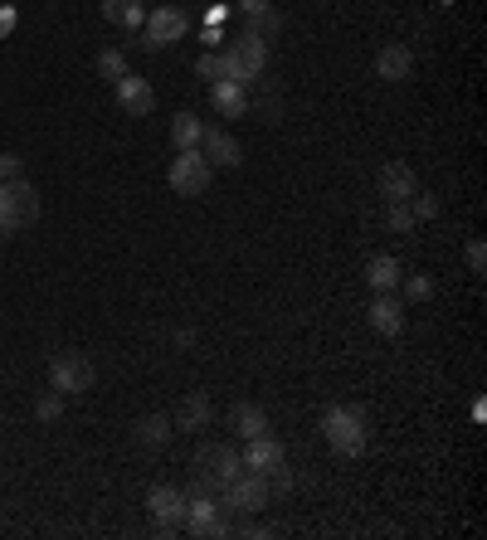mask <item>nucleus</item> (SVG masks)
<instances>
[{
	"mask_svg": "<svg viewBox=\"0 0 487 540\" xmlns=\"http://www.w3.org/2000/svg\"><path fill=\"white\" fill-rule=\"evenodd\" d=\"M200 44H205V49H220V44H225L220 25H205V30H200Z\"/></svg>",
	"mask_w": 487,
	"mask_h": 540,
	"instance_id": "nucleus-33",
	"label": "nucleus"
},
{
	"mask_svg": "<svg viewBox=\"0 0 487 540\" xmlns=\"http://www.w3.org/2000/svg\"><path fill=\"white\" fill-rule=\"evenodd\" d=\"M25 176V161L15 151H0V180H20Z\"/></svg>",
	"mask_w": 487,
	"mask_h": 540,
	"instance_id": "nucleus-31",
	"label": "nucleus"
},
{
	"mask_svg": "<svg viewBox=\"0 0 487 540\" xmlns=\"http://www.w3.org/2000/svg\"><path fill=\"white\" fill-rule=\"evenodd\" d=\"M103 20H113L122 30H142L147 25V5L142 0H103Z\"/></svg>",
	"mask_w": 487,
	"mask_h": 540,
	"instance_id": "nucleus-18",
	"label": "nucleus"
},
{
	"mask_svg": "<svg viewBox=\"0 0 487 540\" xmlns=\"http://www.w3.org/2000/svg\"><path fill=\"white\" fill-rule=\"evenodd\" d=\"M229 429L239 433V438H259V433H268V414H263L259 404H234V414H229Z\"/></svg>",
	"mask_w": 487,
	"mask_h": 540,
	"instance_id": "nucleus-19",
	"label": "nucleus"
},
{
	"mask_svg": "<svg viewBox=\"0 0 487 540\" xmlns=\"http://www.w3.org/2000/svg\"><path fill=\"white\" fill-rule=\"evenodd\" d=\"M239 472H244L239 448H229V443H205V448L195 453V482H190V492H220V487L234 482Z\"/></svg>",
	"mask_w": 487,
	"mask_h": 540,
	"instance_id": "nucleus-2",
	"label": "nucleus"
},
{
	"mask_svg": "<svg viewBox=\"0 0 487 540\" xmlns=\"http://www.w3.org/2000/svg\"><path fill=\"white\" fill-rule=\"evenodd\" d=\"M400 283H405V302H429L434 297V278H424V273H410Z\"/></svg>",
	"mask_w": 487,
	"mask_h": 540,
	"instance_id": "nucleus-25",
	"label": "nucleus"
},
{
	"mask_svg": "<svg viewBox=\"0 0 487 540\" xmlns=\"http://www.w3.org/2000/svg\"><path fill=\"white\" fill-rule=\"evenodd\" d=\"M400 263L390 258V253H380V258H371V268H366V283H371V292H395L400 288Z\"/></svg>",
	"mask_w": 487,
	"mask_h": 540,
	"instance_id": "nucleus-20",
	"label": "nucleus"
},
{
	"mask_svg": "<svg viewBox=\"0 0 487 540\" xmlns=\"http://www.w3.org/2000/svg\"><path fill=\"white\" fill-rule=\"evenodd\" d=\"M220 64H225V78H229V83H239V88H254V83L263 78V73L249 69V64H244L234 49H225V54H220Z\"/></svg>",
	"mask_w": 487,
	"mask_h": 540,
	"instance_id": "nucleus-24",
	"label": "nucleus"
},
{
	"mask_svg": "<svg viewBox=\"0 0 487 540\" xmlns=\"http://www.w3.org/2000/svg\"><path fill=\"white\" fill-rule=\"evenodd\" d=\"M171 433H176V424H171L166 414H147V419L137 424V443H142V448H166Z\"/></svg>",
	"mask_w": 487,
	"mask_h": 540,
	"instance_id": "nucleus-22",
	"label": "nucleus"
},
{
	"mask_svg": "<svg viewBox=\"0 0 487 540\" xmlns=\"http://www.w3.org/2000/svg\"><path fill=\"white\" fill-rule=\"evenodd\" d=\"M39 219V195L35 185L20 176V180H0V239L15 234V229H30Z\"/></svg>",
	"mask_w": 487,
	"mask_h": 540,
	"instance_id": "nucleus-3",
	"label": "nucleus"
},
{
	"mask_svg": "<svg viewBox=\"0 0 487 540\" xmlns=\"http://www.w3.org/2000/svg\"><path fill=\"white\" fill-rule=\"evenodd\" d=\"M117 108L127 112V117H147V112L156 108V93H151L147 78L122 73V78H117Z\"/></svg>",
	"mask_w": 487,
	"mask_h": 540,
	"instance_id": "nucleus-10",
	"label": "nucleus"
},
{
	"mask_svg": "<svg viewBox=\"0 0 487 540\" xmlns=\"http://www.w3.org/2000/svg\"><path fill=\"white\" fill-rule=\"evenodd\" d=\"M166 180H171L176 195H205L210 180H215V166L200 156V146H195V151H176V161H171Z\"/></svg>",
	"mask_w": 487,
	"mask_h": 540,
	"instance_id": "nucleus-6",
	"label": "nucleus"
},
{
	"mask_svg": "<svg viewBox=\"0 0 487 540\" xmlns=\"http://www.w3.org/2000/svg\"><path fill=\"white\" fill-rule=\"evenodd\" d=\"M210 414H215V404H210V395L205 390H190L186 399H181V409H176V429H205L210 424Z\"/></svg>",
	"mask_w": 487,
	"mask_h": 540,
	"instance_id": "nucleus-17",
	"label": "nucleus"
},
{
	"mask_svg": "<svg viewBox=\"0 0 487 540\" xmlns=\"http://www.w3.org/2000/svg\"><path fill=\"white\" fill-rule=\"evenodd\" d=\"M200 137H205V122L195 112H176L171 117V142H176V151H195Z\"/></svg>",
	"mask_w": 487,
	"mask_h": 540,
	"instance_id": "nucleus-21",
	"label": "nucleus"
},
{
	"mask_svg": "<svg viewBox=\"0 0 487 540\" xmlns=\"http://www.w3.org/2000/svg\"><path fill=\"white\" fill-rule=\"evenodd\" d=\"M229 49H234V54H239V59H244L249 69H259V73H263V64H268V39L254 35V30H244V35L234 39Z\"/></svg>",
	"mask_w": 487,
	"mask_h": 540,
	"instance_id": "nucleus-23",
	"label": "nucleus"
},
{
	"mask_svg": "<svg viewBox=\"0 0 487 540\" xmlns=\"http://www.w3.org/2000/svg\"><path fill=\"white\" fill-rule=\"evenodd\" d=\"M371 326L380 331V336H405V302L400 297H390V292H375L371 302Z\"/></svg>",
	"mask_w": 487,
	"mask_h": 540,
	"instance_id": "nucleus-12",
	"label": "nucleus"
},
{
	"mask_svg": "<svg viewBox=\"0 0 487 540\" xmlns=\"http://www.w3.org/2000/svg\"><path fill=\"white\" fill-rule=\"evenodd\" d=\"M186 526L190 536H234V526L225 521V502H215V492H186Z\"/></svg>",
	"mask_w": 487,
	"mask_h": 540,
	"instance_id": "nucleus-5",
	"label": "nucleus"
},
{
	"mask_svg": "<svg viewBox=\"0 0 487 540\" xmlns=\"http://www.w3.org/2000/svg\"><path fill=\"white\" fill-rule=\"evenodd\" d=\"M414 73V49L410 44H385L380 54H375V78H385V83H405Z\"/></svg>",
	"mask_w": 487,
	"mask_h": 540,
	"instance_id": "nucleus-14",
	"label": "nucleus"
},
{
	"mask_svg": "<svg viewBox=\"0 0 487 540\" xmlns=\"http://www.w3.org/2000/svg\"><path fill=\"white\" fill-rule=\"evenodd\" d=\"M190 30V20H186V10L181 5H156V10H147V25H142V44L147 49H171L176 39H186Z\"/></svg>",
	"mask_w": 487,
	"mask_h": 540,
	"instance_id": "nucleus-7",
	"label": "nucleus"
},
{
	"mask_svg": "<svg viewBox=\"0 0 487 540\" xmlns=\"http://www.w3.org/2000/svg\"><path fill=\"white\" fill-rule=\"evenodd\" d=\"M98 73L117 83V78L127 73V54H122V49H103V54H98Z\"/></svg>",
	"mask_w": 487,
	"mask_h": 540,
	"instance_id": "nucleus-26",
	"label": "nucleus"
},
{
	"mask_svg": "<svg viewBox=\"0 0 487 540\" xmlns=\"http://www.w3.org/2000/svg\"><path fill=\"white\" fill-rule=\"evenodd\" d=\"M225 492V506L229 511H263L268 506V482H263V472H239L234 482H225L220 487Z\"/></svg>",
	"mask_w": 487,
	"mask_h": 540,
	"instance_id": "nucleus-9",
	"label": "nucleus"
},
{
	"mask_svg": "<svg viewBox=\"0 0 487 540\" xmlns=\"http://www.w3.org/2000/svg\"><path fill=\"white\" fill-rule=\"evenodd\" d=\"M195 73H200V78H210V83H215V78H225V64H220V49H205V54L195 59Z\"/></svg>",
	"mask_w": 487,
	"mask_h": 540,
	"instance_id": "nucleus-28",
	"label": "nucleus"
},
{
	"mask_svg": "<svg viewBox=\"0 0 487 540\" xmlns=\"http://www.w3.org/2000/svg\"><path fill=\"white\" fill-rule=\"evenodd\" d=\"M200 156H205L210 166H225V171L244 161V156H239V142L229 137L225 127H205V137H200Z\"/></svg>",
	"mask_w": 487,
	"mask_h": 540,
	"instance_id": "nucleus-15",
	"label": "nucleus"
},
{
	"mask_svg": "<svg viewBox=\"0 0 487 540\" xmlns=\"http://www.w3.org/2000/svg\"><path fill=\"white\" fill-rule=\"evenodd\" d=\"M239 10H244L249 20H259V15H268V0H239Z\"/></svg>",
	"mask_w": 487,
	"mask_h": 540,
	"instance_id": "nucleus-34",
	"label": "nucleus"
},
{
	"mask_svg": "<svg viewBox=\"0 0 487 540\" xmlns=\"http://www.w3.org/2000/svg\"><path fill=\"white\" fill-rule=\"evenodd\" d=\"M385 224H390L395 234H410V229H414V210H410V200H395V205H390V215H385Z\"/></svg>",
	"mask_w": 487,
	"mask_h": 540,
	"instance_id": "nucleus-27",
	"label": "nucleus"
},
{
	"mask_svg": "<svg viewBox=\"0 0 487 540\" xmlns=\"http://www.w3.org/2000/svg\"><path fill=\"white\" fill-rule=\"evenodd\" d=\"M410 210H414V219H439L444 205H439L434 195H410Z\"/></svg>",
	"mask_w": 487,
	"mask_h": 540,
	"instance_id": "nucleus-30",
	"label": "nucleus"
},
{
	"mask_svg": "<svg viewBox=\"0 0 487 540\" xmlns=\"http://www.w3.org/2000/svg\"><path fill=\"white\" fill-rule=\"evenodd\" d=\"M93 380H98V370H93V360L83 356V351H59V356L49 360V390H59L64 399L88 395Z\"/></svg>",
	"mask_w": 487,
	"mask_h": 540,
	"instance_id": "nucleus-4",
	"label": "nucleus"
},
{
	"mask_svg": "<svg viewBox=\"0 0 487 540\" xmlns=\"http://www.w3.org/2000/svg\"><path fill=\"white\" fill-rule=\"evenodd\" d=\"M147 511L156 516V531H161V536H176L181 521H186V492L161 482V487H151L147 492Z\"/></svg>",
	"mask_w": 487,
	"mask_h": 540,
	"instance_id": "nucleus-8",
	"label": "nucleus"
},
{
	"mask_svg": "<svg viewBox=\"0 0 487 540\" xmlns=\"http://www.w3.org/2000/svg\"><path fill=\"white\" fill-rule=\"evenodd\" d=\"M10 30H15V10H10V5H0V39L10 35Z\"/></svg>",
	"mask_w": 487,
	"mask_h": 540,
	"instance_id": "nucleus-35",
	"label": "nucleus"
},
{
	"mask_svg": "<svg viewBox=\"0 0 487 540\" xmlns=\"http://www.w3.org/2000/svg\"><path fill=\"white\" fill-rule=\"evenodd\" d=\"M244 468L249 472H268V468H278L288 453H283V443L273 438V433H259V438H244Z\"/></svg>",
	"mask_w": 487,
	"mask_h": 540,
	"instance_id": "nucleus-13",
	"label": "nucleus"
},
{
	"mask_svg": "<svg viewBox=\"0 0 487 540\" xmlns=\"http://www.w3.org/2000/svg\"><path fill=\"white\" fill-rule=\"evenodd\" d=\"M210 103H215L220 117H244L249 88H239V83H229V78H215V83H210Z\"/></svg>",
	"mask_w": 487,
	"mask_h": 540,
	"instance_id": "nucleus-16",
	"label": "nucleus"
},
{
	"mask_svg": "<svg viewBox=\"0 0 487 540\" xmlns=\"http://www.w3.org/2000/svg\"><path fill=\"white\" fill-rule=\"evenodd\" d=\"M322 438L327 448L341 453V458H361L366 443H371V429H366V409H351V404H332L322 414Z\"/></svg>",
	"mask_w": 487,
	"mask_h": 540,
	"instance_id": "nucleus-1",
	"label": "nucleus"
},
{
	"mask_svg": "<svg viewBox=\"0 0 487 540\" xmlns=\"http://www.w3.org/2000/svg\"><path fill=\"white\" fill-rule=\"evenodd\" d=\"M375 185H380L385 205H395V200H410V195H419V180H414V171L405 166V161H390V166H380Z\"/></svg>",
	"mask_w": 487,
	"mask_h": 540,
	"instance_id": "nucleus-11",
	"label": "nucleus"
},
{
	"mask_svg": "<svg viewBox=\"0 0 487 540\" xmlns=\"http://www.w3.org/2000/svg\"><path fill=\"white\" fill-rule=\"evenodd\" d=\"M59 414H64V395H59V390H54V395H44L35 404V419H39V424H54Z\"/></svg>",
	"mask_w": 487,
	"mask_h": 540,
	"instance_id": "nucleus-29",
	"label": "nucleus"
},
{
	"mask_svg": "<svg viewBox=\"0 0 487 540\" xmlns=\"http://www.w3.org/2000/svg\"><path fill=\"white\" fill-rule=\"evenodd\" d=\"M468 268H473V273H487V244L483 239H468Z\"/></svg>",
	"mask_w": 487,
	"mask_h": 540,
	"instance_id": "nucleus-32",
	"label": "nucleus"
}]
</instances>
